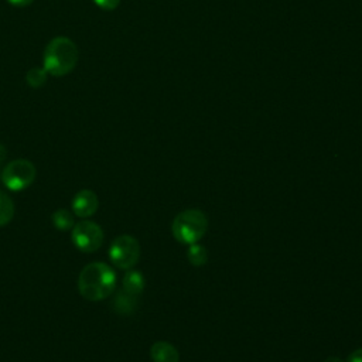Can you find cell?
Segmentation results:
<instances>
[{"mask_svg":"<svg viewBox=\"0 0 362 362\" xmlns=\"http://www.w3.org/2000/svg\"><path fill=\"white\" fill-rule=\"evenodd\" d=\"M116 287V273L102 262L86 264L78 277V291L89 301H100L107 298Z\"/></svg>","mask_w":362,"mask_h":362,"instance_id":"obj_1","label":"cell"},{"mask_svg":"<svg viewBox=\"0 0 362 362\" xmlns=\"http://www.w3.org/2000/svg\"><path fill=\"white\" fill-rule=\"evenodd\" d=\"M78 58L79 51L72 40L62 35L55 37L44 49L42 68L52 76H64L76 66Z\"/></svg>","mask_w":362,"mask_h":362,"instance_id":"obj_2","label":"cell"},{"mask_svg":"<svg viewBox=\"0 0 362 362\" xmlns=\"http://www.w3.org/2000/svg\"><path fill=\"white\" fill-rule=\"evenodd\" d=\"M208 229V219L199 209H185L180 212L171 225L175 240L184 245L197 243Z\"/></svg>","mask_w":362,"mask_h":362,"instance_id":"obj_3","label":"cell"},{"mask_svg":"<svg viewBox=\"0 0 362 362\" xmlns=\"http://www.w3.org/2000/svg\"><path fill=\"white\" fill-rule=\"evenodd\" d=\"M35 174V167L30 160L17 158L6 164L0 177L8 189L17 192L28 188L34 182Z\"/></svg>","mask_w":362,"mask_h":362,"instance_id":"obj_4","label":"cell"},{"mask_svg":"<svg viewBox=\"0 0 362 362\" xmlns=\"http://www.w3.org/2000/svg\"><path fill=\"white\" fill-rule=\"evenodd\" d=\"M140 257V245L136 238L130 235H120L110 243L109 259L119 267L129 270L132 269Z\"/></svg>","mask_w":362,"mask_h":362,"instance_id":"obj_5","label":"cell"},{"mask_svg":"<svg viewBox=\"0 0 362 362\" xmlns=\"http://www.w3.org/2000/svg\"><path fill=\"white\" fill-rule=\"evenodd\" d=\"M71 239L78 250L83 253H92L102 246L103 230L93 221H79L72 228Z\"/></svg>","mask_w":362,"mask_h":362,"instance_id":"obj_6","label":"cell"},{"mask_svg":"<svg viewBox=\"0 0 362 362\" xmlns=\"http://www.w3.org/2000/svg\"><path fill=\"white\" fill-rule=\"evenodd\" d=\"M99 208L98 195L90 189H81L75 194L71 202V209L74 215L79 218H89L92 216Z\"/></svg>","mask_w":362,"mask_h":362,"instance_id":"obj_7","label":"cell"},{"mask_svg":"<svg viewBox=\"0 0 362 362\" xmlns=\"http://www.w3.org/2000/svg\"><path fill=\"white\" fill-rule=\"evenodd\" d=\"M153 362H178L180 354L177 348L167 341H157L150 348Z\"/></svg>","mask_w":362,"mask_h":362,"instance_id":"obj_8","label":"cell"},{"mask_svg":"<svg viewBox=\"0 0 362 362\" xmlns=\"http://www.w3.org/2000/svg\"><path fill=\"white\" fill-rule=\"evenodd\" d=\"M137 296L129 294L126 293L123 288L116 294L115 300L112 301V308L115 310V313L122 314V315H129L133 314L137 308Z\"/></svg>","mask_w":362,"mask_h":362,"instance_id":"obj_9","label":"cell"},{"mask_svg":"<svg viewBox=\"0 0 362 362\" xmlns=\"http://www.w3.org/2000/svg\"><path fill=\"white\" fill-rule=\"evenodd\" d=\"M144 276L137 272V270H129L124 277H123V281H122V286H123V290L129 294H133V296H140L144 290Z\"/></svg>","mask_w":362,"mask_h":362,"instance_id":"obj_10","label":"cell"},{"mask_svg":"<svg viewBox=\"0 0 362 362\" xmlns=\"http://www.w3.org/2000/svg\"><path fill=\"white\" fill-rule=\"evenodd\" d=\"M51 221H52V225H54L57 229H59V230L72 229L74 225H75L72 212L68 211V209H65V208L57 209V211L52 214Z\"/></svg>","mask_w":362,"mask_h":362,"instance_id":"obj_11","label":"cell"},{"mask_svg":"<svg viewBox=\"0 0 362 362\" xmlns=\"http://www.w3.org/2000/svg\"><path fill=\"white\" fill-rule=\"evenodd\" d=\"M187 257L192 266L201 267L208 262V252L202 245L192 243V245H188Z\"/></svg>","mask_w":362,"mask_h":362,"instance_id":"obj_12","label":"cell"},{"mask_svg":"<svg viewBox=\"0 0 362 362\" xmlns=\"http://www.w3.org/2000/svg\"><path fill=\"white\" fill-rule=\"evenodd\" d=\"M14 216V204L11 198L0 191V226L7 225Z\"/></svg>","mask_w":362,"mask_h":362,"instance_id":"obj_13","label":"cell"},{"mask_svg":"<svg viewBox=\"0 0 362 362\" xmlns=\"http://www.w3.org/2000/svg\"><path fill=\"white\" fill-rule=\"evenodd\" d=\"M25 81L31 88H40L47 81V72L44 68H31L25 75Z\"/></svg>","mask_w":362,"mask_h":362,"instance_id":"obj_14","label":"cell"},{"mask_svg":"<svg viewBox=\"0 0 362 362\" xmlns=\"http://www.w3.org/2000/svg\"><path fill=\"white\" fill-rule=\"evenodd\" d=\"M93 3L105 11H112L120 4V0H93Z\"/></svg>","mask_w":362,"mask_h":362,"instance_id":"obj_15","label":"cell"},{"mask_svg":"<svg viewBox=\"0 0 362 362\" xmlns=\"http://www.w3.org/2000/svg\"><path fill=\"white\" fill-rule=\"evenodd\" d=\"M345 362H362V348H358L354 352H351Z\"/></svg>","mask_w":362,"mask_h":362,"instance_id":"obj_16","label":"cell"},{"mask_svg":"<svg viewBox=\"0 0 362 362\" xmlns=\"http://www.w3.org/2000/svg\"><path fill=\"white\" fill-rule=\"evenodd\" d=\"M8 4L14 6V7H27L30 6L34 0H6Z\"/></svg>","mask_w":362,"mask_h":362,"instance_id":"obj_17","label":"cell"},{"mask_svg":"<svg viewBox=\"0 0 362 362\" xmlns=\"http://www.w3.org/2000/svg\"><path fill=\"white\" fill-rule=\"evenodd\" d=\"M4 158H6V148L3 144H0V163L4 161Z\"/></svg>","mask_w":362,"mask_h":362,"instance_id":"obj_18","label":"cell"},{"mask_svg":"<svg viewBox=\"0 0 362 362\" xmlns=\"http://www.w3.org/2000/svg\"><path fill=\"white\" fill-rule=\"evenodd\" d=\"M324 362H345V361H342V359L338 358V356H329V358H327Z\"/></svg>","mask_w":362,"mask_h":362,"instance_id":"obj_19","label":"cell"}]
</instances>
